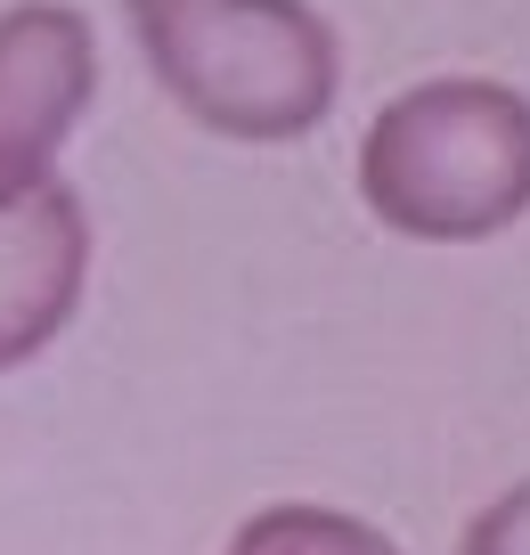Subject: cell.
<instances>
[{
	"mask_svg": "<svg viewBox=\"0 0 530 555\" xmlns=\"http://www.w3.org/2000/svg\"><path fill=\"white\" fill-rule=\"evenodd\" d=\"M221 555H400V539L376 531L367 515H342V506L277 499V506H254Z\"/></svg>",
	"mask_w": 530,
	"mask_h": 555,
	"instance_id": "cell-5",
	"label": "cell"
},
{
	"mask_svg": "<svg viewBox=\"0 0 530 555\" xmlns=\"http://www.w3.org/2000/svg\"><path fill=\"white\" fill-rule=\"evenodd\" d=\"M360 205L409 245H490L530 212V90L432 74L360 131Z\"/></svg>",
	"mask_w": 530,
	"mask_h": 555,
	"instance_id": "cell-1",
	"label": "cell"
},
{
	"mask_svg": "<svg viewBox=\"0 0 530 555\" xmlns=\"http://www.w3.org/2000/svg\"><path fill=\"white\" fill-rule=\"evenodd\" d=\"M457 555H530V482H514V490H497L490 506H474Z\"/></svg>",
	"mask_w": 530,
	"mask_h": 555,
	"instance_id": "cell-6",
	"label": "cell"
},
{
	"mask_svg": "<svg viewBox=\"0 0 530 555\" xmlns=\"http://www.w3.org/2000/svg\"><path fill=\"white\" fill-rule=\"evenodd\" d=\"M131 41L196 131L294 147L342 99V41L310 0H122Z\"/></svg>",
	"mask_w": 530,
	"mask_h": 555,
	"instance_id": "cell-2",
	"label": "cell"
},
{
	"mask_svg": "<svg viewBox=\"0 0 530 555\" xmlns=\"http://www.w3.org/2000/svg\"><path fill=\"white\" fill-rule=\"evenodd\" d=\"M99 99V25L74 0L0 9V205H25L57 180L66 139Z\"/></svg>",
	"mask_w": 530,
	"mask_h": 555,
	"instance_id": "cell-3",
	"label": "cell"
},
{
	"mask_svg": "<svg viewBox=\"0 0 530 555\" xmlns=\"http://www.w3.org/2000/svg\"><path fill=\"white\" fill-rule=\"evenodd\" d=\"M90 295V205L50 180L25 205H0V376L34 367L82 319Z\"/></svg>",
	"mask_w": 530,
	"mask_h": 555,
	"instance_id": "cell-4",
	"label": "cell"
}]
</instances>
